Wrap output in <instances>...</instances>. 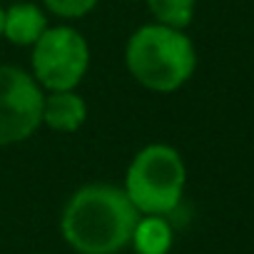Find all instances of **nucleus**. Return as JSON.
Instances as JSON below:
<instances>
[{
	"instance_id": "39448f33",
	"label": "nucleus",
	"mask_w": 254,
	"mask_h": 254,
	"mask_svg": "<svg viewBox=\"0 0 254 254\" xmlns=\"http://www.w3.org/2000/svg\"><path fill=\"white\" fill-rule=\"evenodd\" d=\"M43 87L15 67L0 65V147L25 142L43 125Z\"/></svg>"
},
{
	"instance_id": "f03ea898",
	"label": "nucleus",
	"mask_w": 254,
	"mask_h": 254,
	"mask_svg": "<svg viewBox=\"0 0 254 254\" xmlns=\"http://www.w3.org/2000/svg\"><path fill=\"white\" fill-rule=\"evenodd\" d=\"M125 63L142 87L152 92H175L194 75L197 50L185 30L150 23L130 35Z\"/></svg>"
},
{
	"instance_id": "6e6552de",
	"label": "nucleus",
	"mask_w": 254,
	"mask_h": 254,
	"mask_svg": "<svg viewBox=\"0 0 254 254\" xmlns=\"http://www.w3.org/2000/svg\"><path fill=\"white\" fill-rule=\"evenodd\" d=\"M132 244L137 254H167L172 247V227L160 214H147L137 219L132 232Z\"/></svg>"
},
{
	"instance_id": "20e7f679",
	"label": "nucleus",
	"mask_w": 254,
	"mask_h": 254,
	"mask_svg": "<svg viewBox=\"0 0 254 254\" xmlns=\"http://www.w3.org/2000/svg\"><path fill=\"white\" fill-rule=\"evenodd\" d=\"M90 67V48L70 25L48 28L33 45V77L50 92L75 90Z\"/></svg>"
},
{
	"instance_id": "1a4fd4ad",
	"label": "nucleus",
	"mask_w": 254,
	"mask_h": 254,
	"mask_svg": "<svg viewBox=\"0 0 254 254\" xmlns=\"http://www.w3.org/2000/svg\"><path fill=\"white\" fill-rule=\"evenodd\" d=\"M147 8L155 23L175 30H185L194 20L197 0H147Z\"/></svg>"
},
{
	"instance_id": "423d86ee",
	"label": "nucleus",
	"mask_w": 254,
	"mask_h": 254,
	"mask_svg": "<svg viewBox=\"0 0 254 254\" xmlns=\"http://www.w3.org/2000/svg\"><path fill=\"white\" fill-rule=\"evenodd\" d=\"M87 120V105L75 90L50 92L43 100V125L55 132H75Z\"/></svg>"
},
{
	"instance_id": "0eeeda50",
	"label": "nucleus",
	"mask_w": 254,
	"mask_h": 254,
	"mask_svg": "<svg viewBox=\"0 0 254 254\" xmlns=\"http://www.w3.org/2000/svg\"><path fill=\"white\" fill-rule=\"evenodd\" d=\"M45 30H48V18L35 3H18L5 10L3 38H8L13 45L33 48Z\"/></svg>"
},
{
	"instance_id": "7ed1b4c3",
	"label": "nucleus",
	"mask_w": 254,
	"mask_h": 254,
	"mask_svg": "<svg viewBox=\"0 0 254 254\" xmlns=\"http://www.w3.org/2000/svg\"><path fill=\"white\" fill-rule=\"evenodd\" d=\"M187 185L182 155L165 142L142 147L125 175V194L142 214H170L177 209Z\"/></svg>"
},
{
	"instance_id": "9b49d317",
	"label": "nucleus",
	"mask_w": 254,
	"mask_h": 254,
	"mask_svg": "<svg viewBox=\"0 0 254 254\" xmlns=\"http://www.w3.org/2000/svg\"><path fill=\"white\" fill-rule=\"evenodd\" d=\"M3 18H5V10H3V5H0V38H3Z\"/></svg>"
},
{
	"instance_id": "f257e3e1",
	"label": "nucleus",
	"mask_w": 254,
	"mask_h": 254,
	"mask_svg": "<svg viewBox=\"0 0 254 254\" xmlns=\"http://www.w3.org/2000/svg\"><path fill=\"white\" fill-rule=\"evenodd\" d=\"M137 219L140 212L122 187L95 182L67 199L60 229L80 254H117L132 242Z\"/></svg>"
},
{
	"instance_id": "9d476101",
	"label": "nucleus",
	"mask_w": 254,
	"mask_h": 254,
	"mask_svg": "<svg viewBox=\"0 0 254 254\" xmlns=\"http://www.w3.org/2000/svg\"><path fill=\"white\" fill-rule=\"evenodd\" d=\"M43 3L53 15L65 18V20H75V18H82L90 10H95V5L100 0H43Z\"/></svg>"
}]
</instances>
